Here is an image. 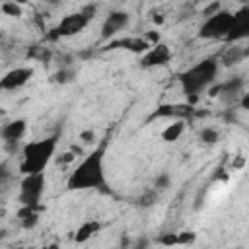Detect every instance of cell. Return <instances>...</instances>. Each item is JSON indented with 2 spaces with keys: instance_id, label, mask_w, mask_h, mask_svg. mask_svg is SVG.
Listing matches in <instances>:
<instances>
[{
  "instance_id": "cell-35",
  "label": "cell",
  "mask_w": 249,
  "mask_h": 249,
  "mask_svg": "<svg viewBox=\"0 0 249 249\" xmlns=\"http://www.w3.org/2000/svg\"><path fill=\"white\" fill-rule=\"evenodd\" d=\"M152 21H154L156 25H161V23H163V16H161V14H156V16L152 18Z\"/></svg>"
},
{
  "instance_id": "cell-39",
  "label": "cell",
  "mask_w": 249,
  "mask_h": 249,
  "mask_svg": "<svg viewBox=\"0 0 249 249\" xmlns=\"http://www.w3.org/2000/svg\"><path fill=\"white\" fill-rule=\"evenodd\" d=\"M2 37H4V35H2V31H0V43H2Z\"/></svg>"
},
{
  "instance_id": "cell-6",
  "label": "cell",
  "mask_w": 249,
  "mask_h": 249,
  "mask_svg": "<svg viewBox=\"0 0 249 249\" xmlns=\"http://www.w3.org/2000/svg\"><path fill=\"white\" fill-rule=\"evenodd\" d=\"M91 19L88 16H84L82 12H74V14H68L60 19V23L56 27H53L49 33H47V41H58L62 37H72V35H78L80 31H84L88 27Z\"/></svg>"
},
{
  "instance_id": "cell-38",
  "label": "cell",
  "mask_w": 249,
  "mask_h": 249,
  "mask_svg": "<svg viewBox=\"0 0 249 249\" xmlns=\"http://www.w3.org/2000/svg\"><path fill=\"white\" fill-rule=\"evenodd\" d=\"M6 237V230H0V241Z\"/></svg>"
},
{
  "instance_id": "cell-22",
  "label": "cell",
  "mask_w": 249,
  "mask_h": 249,
  "mask_svg": "<svg viewBox=\"0 0 249 249\" xmlns=\"http://www.w3.org/2000/svg\"><path fill=\"white\" fill-rule=\"evenodd\" d=\"M0 10H2L6 16H12V18L23 16V8H21L19 4H16V2H2V4H0Z\"/></svg>"
},
{
  "instance_id": "cell-13",
  "label": "cell",
  "mask_w": 249,
  "mask_h": 249,
  "mask_svg": "<svg viewBox=\"0 0 249 249\" xmlns=\"http://www.w3.org/2000/svg\"><path fill=\"white\" fill-rule=\"evenodd\" d=\"M193 113V107L191 105H171V103H167V105H160L154 113H152V119H160V117H171L173 121H177V119H181V121H185V117H189Z\"/></svg>"
},
{
  "instance_id": "cell-25",
  "label": "cell",
  "mask_w": 249,
  "mask_h": 249,
  "mask_svg": "<svg viewBox=\"0 0 249 249\" xmlns=\"http://www.w3.org/2000/svg\"><path fill=\"white\" fill-rule=\"evenodd\" d=\"M196 241V233L193 230H183L177 231V247L179 245H193Z\"/></svg>"
},
{
  "instance_id": "cell-19",
  "label": "cell",
  "mask_w": 249,
  "mask_h": 249,
  "mask_svg": "<svg viewBox=\"0 0 249 249\" xmlns=\"http://www.w3.org/2000/svg\"><path fill=\"white\" fill-rule=\"evenodd\" d=\"M27 58H35V60L47 62V60H51V51L47 47H43V45H33L27 51Z\"/></svg>"
},
{
  "instance_id": "cell-33",
  "label": "cell",
  "mask_w": 249,
  "mask_h": 249,
  "mask_svg": "<svg viewBox=\"0 0 249 249\" xmlns=\"http://www.w3.org/2000/svg\"><path fill=\"white\" fill-rule=\"evenodd\" d=\"M239 97H241V99H239V105H241V109H243V111H247V109H249V93H245V91H243Z\"/></svg>"
},
{
  "instance_id": "cell-27",
  "label": "cell",
  "mask_w": 249,
  "mask_h": 249,
  "mask_svg": "<svg viewBox=\"0 0 249 249\" xmlns=\"http://www.w3.org/2000/svg\"><path fill=\"white\" fill-rule=\"evenodd\" d=\"M220 10H222V4H220V2H210V4H206V6L200 10V16L206 19V18H210V16L218 14Z\"/></svg>"
},
{
  "instance_id": "cell-15",
  "label": "cell",
  "mask_w": 249,
  "mask_h": 249,
  "mask_svg": "<svg viewBox=\"0 0 249 249\" xmlns=\"http://www.w3.org/2000/svg\"><path fill=\"white\" fill-rule=\"evenodd\" d=\"M247 54H249V51H247L245 47H239V45L233 43V45L226 47V49L222 51L220 58H216V60H218V64L222 62L224 66H231V64H237V62H241V60H245Z\"/></svg>"
},
{
  "instance_id": "cell-28",
  "label": "cell",
  "mask_w": 249,
  "mask_h": 249,
  "mask_svg": "<svg viewBox=\"0 0 249 249\" xmlns=\"http://www.w3.org/2000/svg\"><path fill=\"white\" fill-rule=\"evenodd\" d=\"M142 39H144V41H146L150 47H154V45L161 43V41H160L161 37H160V33H158V31H146V33L142 35Z\"/></svg>"
},
{
  "instance_id": "cell-17",
  "label": "cell",
  "mask_w": 249,
  "mask_h": 249,
  "mask_svg": "<svg viewBox=\"0 0 249 249\" xmlns=\"http://www.w3.org/2000/svg\"><path fill=\"white\" fill-rule=\"evenodd\" d=\"M101 231V222L97 220H86L74 233V241L76 243H86L88 239H91L93 235H97Z\"/></svg>"
},
{
  "instance_id": "cell-20",
  "label": "cell",
  "mask_w": 249,
  "mask_h": 249,
  "mask_svg": "<svg viewBox=\"0 0 249 249\" xmlns=\"http://www.w3.org/2000/svg\"><path fill=\"white\" fill-rule=\"evenodd\" d=\"M74 78H76V72H74V68H70V66H62L60 70H56V72L53 74V80H54L56 84H70Z\"/></svg>"
},
{
  "instance_id": "cell-12",
  "label": "cell",
  "mask_w": 249,
  "mask_h": 249,
  "mask_svg": "<svg viewBox=\"0 0 249 249\" xmlns=\"http://www.w3.org/2000/svg\"><path fill=\"white\" fill-rule=\"evenodd\" d=\"M105 51H115V49H124V51H130L134 54H144L150 45L142 39V37H124V39H117V41H111L107 43V47H103Z\"/></svg>"
},
{
  "instance_id": "cell-23",
  "label": "cell",
  "mask_w": 249,
  "mask_h": 249,
  "mask_svg": "<svg viewBox=\"0 0 249 249\" xmlns=\"http://www.w3.org/2000/svg\"><path fill=\"white\" fill-rule=\"evenodd\" d=\"M158 245L161 247H177V231H165L156 239Z\"/></svg>"
},
{
  "instance_id": "cell-36",
  "label": "cell",
  "mask_w": 249,
  "mask_h": 249,
  "mask_svg": "<svg viewBox=\"0 0 249 249\" xmlns=\"http://www.w3.org/2000/svg\"><path fill=\"white\" fill-rule=\"evenodd\" d=\"M47 249H58V243H49Z\"/></svg>"
},
{
  "instance_id": "cell-18",
  "label": "cell",
  "mask_w": 249,
  "mask_h": 249,
  "mask_svg": "<svg viewBox=\"0 0 249 249\" xmlns=\"http://www.w3.org/2000/svg\"><path fill=\"white\" fill-rule=\"evenodd\" d=\"M183 132H185V121H181V119L171 121V123L161 130V140H163V142H177Z\"/></svg>"
},
{
  "instance_id": "cell-34",
  "label": "cell",
  "mask_w": 249,
  "mask_h": 249,
  "mask_svg": "<svg viewBox=\"0 0 249 249\" xmlns=\"http://www.w3.org/2000/svg\"><path fill=\"white\" fill-rule=\"evenodd\" d=\"M245 165V158L243 156H237L235 160H233V169H241Z\"/></svg>"
},
{
  "instance_id": "cell-30",
  "label": "cell",
  "mask_w": 249,
  "mask_h": 249,
  "mask_svg": "<svg viewBox=\"0 0 249 249\" xmlns=\"http://www.w3.org/2000/svg\"><path fill=\"white\" fill-rule=\"evenodd\" d=\"M8 179H10V171H8V167H6L4 163H0V187H2Z\"/></svg>"
},
{
  "instance_id": "cell-40",
  "label": "cell",
  "mask_w": 249,
  "mask_h": 249,
  "mask_svg": "<svg viewBox=\"0 0 249 249\" xmlns=\"http://www.w3.org/2000/svg\"><path fill=\"white\" fill-rule=\"evenodd\" d=\"M41 249H47V245H43V247H41Z\"/></svg>"
},
{
  "instance_id": "cell-26",
  "label": "cell",
  "mask_w": 249,
  "mask_h": 249,
  "mask_svg": "<svg viewBox=\"0 0 249 249\" xmlns=\"http://www.w3.org/2000/svg\"><path fill=\"white\" fill-rule=\"evenodd\" d=\"M169 185H171V177H169L167 173H161V175H158L156 181H154V191H165Z\"/></svg>"
},
{
  "instance_id": "cell-11",
  "label": "cell",
  "mask_w": 249,
  "mask_h": 249,
  "mask_svg": "<svg viewBox=\"0 0 249 249\" xmlns=\"http://www.w3.org/2000/svg\"><path fill=\"white\" fill-rule=\"evenodd\" d=\"M128 21H130V16L126 12H121V10L111 12L105 18L103 25H101V37L103 39H111L113 35H117L119 31H123L128 25Z\"/></svg>"
},
{
  "instance_id": "cell-24",
  "label": "cell",
  "mask_w": 249,
  "mask_h": 249,
  "mask_svg": "<svg viewBox=\"0 0 249 249\" xmlns=\"http://www.w3.org/2000/svg\"><path fill=\"white\" fill-rule=\"evenodd\" d=\"M156 200H158V191H146V193H142L140 196H138V206H142V208H148V206H152V204H156Z\"/></svg>"
},
{
  "instance_id": "cell-41",
  "label": "cell",
  "mask_w": 249,
  "mask_h": 249,
  "mask_svg": "<svg viewBox=\"0 0 249 249\" xmlns=\"http://www.w3.org/2000/svg\"><path fill=\"white\" fill-rule=\"evenodd\" d=\"M27 249H33V247H27Z\"/></svg>"
},
{
  "instance_id": "cell-10",
  "label": "cell",
  "mask_w": 249,
  "mask_h": 249,
  "mask_svg": "<svg viewBox=\"0 0 249 249\" xmlns=\"http://www.w3.org/2000/svg\"><path fill=\"white\" fill-rule=\"evenodd\" d=\"M25 130H27V121L16 119V121H10L8 124H4L0 128V138L8 144V150H14L18 146V142L23 138Z\"/></svg>"
},
{
  "instance_id": "cell-4",
  "label": "cell",
  "mask_w": 249,
  "mask_h": 249,
  "mask_svg": "<svg viewBox=\"0 0 249 249\" xmlns=\"http://www.w3.org/2000/svg\"><path fill=\"white\" fill-rule=\"evenodd\" d=\"M231 23H233V12L230 10H220L218 14L206 18L198 29V37L200 39H210V41H218V39H224L228 37L230 29H231Z\"/></svg>"
},
{
  "instance_id": "cell-7",
  "label": "cell",
  "mask_w": 249,
  "mask_h": 249,
  "mask_svg": "<svg viewBox=\"0 0 249 249\" xmlns=\"http://www.w3.org/2000/svg\"><path fill=\"white\" fill-rule=\"evenodd\" d=\"M33 68L29 66H16L12 70H8L2 78H0V89L2 91H14L19 89L21 86H25L31 78H33Z\"/></svg>"
},
{
  "instance_id": "cell-31",
  "label": "cell",
  "mask_w": 249,
  "mask_h": 249,
  "mask_svg": "<svg viewBox=\"0 0 249 249\" xmlns=\"http://www.w3.org/2000/svg\"><path fill=\"white\" fill-rule=\"evenodd\" d=\"M74 160H76V156H74L70 150H68V152H64V154L58 158V161H60V163H72Z\"/></svg>"
},
{
  "instance_id": "cell-1",
  "label": "cell",
  "mask_w": 249,
  "mask_h": 249,
  "mask_svg": "<svg viewBox=\"0 0 249 249\" xmlns=\"http://www.w3.org/2000/svg\"><path fill=\"white\" fill-rule=\"evenodd\" d=\"M105 148L107 140H103L99 146H95L89 154L82 158V161L68 175V191H88L105 187Z\"/></svg>"
},
{
  "instance_id": "cell-14",
  "label": "cell",
  "mask_w": 249,
  "mask_h": 249,
  "mask_svg": "<svg viewBox=\"0 0 249 249\" xmlns=\"http://www.w3.org/2000/svg\"><path fill=\"white\" fill-rule=\"evenodd\" d=\"M43 210H45L43 204H37V206H19L18 218H19L21 228L23 230H33L39 224V218H41V212Z\"/></svg>"
},
{
  "instance_id": "cell-16",
  "label": "cell",
  "mask_w": 249,
  "mask_h": 249,
  "mask_svg": "<svg viewBox=\"0 0 249 249\" xmlns=\"http://www.w3.org/2000/svg\"><path fill=\"white\" fill-rule=\"evenodd\" d=\"M243 89H245V80L241 76H233L220 84V95L226 97L228 101H233L235 97H239Z\"/></svg>"
},
{
  "instance_id": "cell-5",
  "label": "cell",
  "mask_w": 249,
  "mask_h": 249,
  "mask_svg": "<svg viewBox=\"0 0 249 249\" xmlns=\"http://www.w3.org/2000/svg\"><path fill=\"white\" fill-rule=\"evenodd\" d=\"M45 173L23 175L19 183V204L21 206H37L45 193Z\"/></svg>"
},
{
  "instance_id": "cell-8",
  "label": "cell",
  "mask_w": 249,
  "mask_h": 249,
  "mask_svg": "<svg viewBox=\"0 0 249 249\" xmlns=\"http://www.w3.org/2000/svg\"><path fill=\"white\" fill-rule=\"evenodd\" d=\"M249 35V6H241L237 12H233V23L226 37L228 43H237Z\"/></svg>"
},
{
  "instance_id": "cell-2",
  "label": "cell",
  "mask_w": 249,
  "mask_h": 249,
  "mask_svg": "<svg viewBox=\"0 0 249 249\" xmlns=\"http://www.w3.org/2000/svg\"><path fill=\"white\" fill-rule=\"evenodd\" d=\"M58 146V132L41 138V140H33L27 142L21 148V163H19V171L23 175H33V173H45L47 165L51 163L54 152Z\"/></svg>"
},
{
  "instance_id": "cell-32",
  "label": "cell",
  "mask_w": 249,
  "mask_h": 249,
  "mask_svg": "<svg viewBox=\"0 0 249 249\" xmlns=\"http://www.w3.org/2000/svg\"><path fill=\"white\" fill-rule=\"evenodd\" d=\"M148 243H150V241H148L146 237H140V239H136V241L132 243L130 249H148Z\"/></svg>"
},
{
  "instance_id": "cell-29",
  "label": "cell",
  "mask_w": 249,
  "mask_h": 249,
  "mask_svg": "<svg viewBox=\"0 0 249 249\" xmlns=\"http://www.w3.org/2000/svg\"><path fill=\"white\" fill-rule=\"evenodd\" d=\"M80 140L84 144H95V132L93 130H82L80 132Z\"/></svg>"
},
{
  "instance_id": "cell-3",
  "label": "cell",
  "mask_w": 249,
  "mask_h": 249,
  "mask_svg": "<svg viewBox=\"0 0 249 249\" xmlns=\"http://www.w3.org/2000/svg\"><path fill=\"white\" fill-rule=\"evenodd\" d=\"M216 74H218V60L204 58V60L196 62L195 66H191L189 70L181 72L179 82H181V88L187 97L200 95V91H204L212 86V82L216 80Z\"/></svg>"
},
{
  "instance_id": "cell-9",
  "label": "cell",
  "mask_w": 249,
  "mask_h": 249,
  "mask_svg": "<svg viewBox=\"0 0 249 249\" xmlns=\"http://www.w3.org/2000/svg\"><path fill=\"white\" fill-rule=\"evenodd\" d=\"M171 60V51L165 43H158L154 47H150L142 58H140V66L142 68H156V66H163Z\"/></svg>"
},
{
  "instance_id": "cell-21",
  "label": "cell",
  "mask_w": 249,
  "mask_h": 249,
  "mask_svg": "<svg viewBox=\"0 0 249 249\" xmlns=\"http://www.w3.org/2000/svg\"><path fill=\"white\" fill-rule=\"evenodd\" d=\"M198 138L204 142V144H216L220 140V132L212 126H204L200 132H198Z\"/></svg>"
},
{
  "instance_id": "cell-37",
  "label": "cell",
  "mask_w": 249,
  "mask_h": 249,
  "mask_svg": "<svg viewBox=\"0 0 249 249\" xmlns=\"http://www.w3.org/2000/svg\"><path fill=\"white\" fill-rule=\"evenodd\" d=\"M2 117H6V109H4V107H0V119H2Z\"/></svg>"
}]
</instances>
